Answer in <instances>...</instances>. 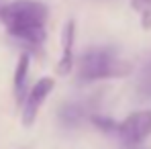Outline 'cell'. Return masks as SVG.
Segmentation results:
<instances>
[{"instance_id":"cell-10","label":"cell","mask_w":151,"mask_h":149,"mask_svg":"<svg viewBox=\"0 0 151 149\" xmlns=\"http://www.w3.org/2000/svg\"><path fill=\"white\" fill-rule=\"evenodd\" d=\"M141 90H143V94H147V96H151V68L145 72V76H143V82H141Z\"/></svg>"},{"instance_id":"cell-11","label":"cell","mask_w":151,"mask_h":149,"mask_svg":"<svg viewBox=\"0 0 151 149\" xmlns=\"http://www.w3.org/2000/svg\"><path fill=\"white\" fill-rule=\"evenodd\" d=\"M6 6V0H0V12H2V8Z\"/></svg>"},{"instance_id":"cell-3","label":"cell","mask_w":151,"mask_h":149,"mask_svg":"<svg viewBox=\"0 0 151 149\" xmlns=\"http://www.w3.org/2000/svg\"><path fill=\"white\" fill-rule=\"evenodd\" d=\"M116 133L127 145L131 147L141 145L151 135V108H141L125 117V121H121L119 125Z\"/></svg>"},{"instance_id":"cell-8","label":"cell","mask_w":151,"mask_h":149,"mask_svg":"<svg viewBox=\"0 0 151 149\" xmlns=\"http://www.w3.org/2000/svg\"><path fill=\"white\" fill-rule=\"evenodd\" d=\"M59 121L65 125H78L84 121V108L80 104H63L59 110Z\"/></svg>"},{"instance_id":"cell-1","label":"cell","mask_w":151,"mask_h":149,"mask_svg":"<svg viewBox=\"0 0 151 149\" xmlns=\"http://www.w3.org/2000/svg\"><path fill=\"white\" fill-rule=\"evenodd\" d=\"M47 17L49 8L39 0H12L6 2L0 12V21L6 33L29 45H41L45 41Z\"/></svg>"},{"instance_id":"cell-2","label":"cell","mask_w":151,"mask_h":149,"mask_svg":"<svg viewBox=\"0 0 151 149\" xmlns=\"http://www.w3.org/2000/svg\"><path fill=\"white\" fill-rule=\"evenodd\" d=\"M133 72V63L108 47H90L78 59V76L84 82L125 78Z\"/></svg>"},{"instance_id":"cell-4","label":"cell","mask_w":151,"mask_h":149,"mask_svg":"<svg viewBox=\"0 0 151 149\" xmlns=\"http://www.w3.org/2000/svg\"><path fill=\"white\" fill-rule=\"evenodd\" d=\"M53 88H55V80L49 78V76H43L33 84V88L29 90V94L25 98V104H23V125L25 127H31L35 123L43 102L53 92Z\"/></svg>"},{"instance_id":"cell-9","label":"cell","mask_w":151,"mask_h":149,"mask_svg":"<svg viewBox=\"0 0 151 149\" xmlns=\"http://www.w3.org/2000/svg\"><path fill=\"white\" fill-rule=\"evenodd\" d=\"M92 123L96 125L100 131L104 133H110V131H119V125L114 123L112 119H106V117H92Z\"/></svg>"},{"instance_id":"cell-5","label":"cell","mask_w":151,"mask_h":149,"mask_svg":"<svg viewBox=\"0 0 151 149\" xmlns=\"http://www.w3.org/2000/svg\"><path fill=\"white\" fill-rule=\"evenodd\" d=\"M74 41H76V23L74 19L65 21L61 31V55L57 61V74L68 76L74 68Z\"/></svg>"},{"instance_id":"cell-7","label":"cell","mask_w":151,"mask_h":149,"mask_svg":"<svg viewBox=\"0 0 151 149\" xmlns=\"http://www.w3.org/2000/svg\"><path fill=\"white\" fill-rule=\"evenodd\" d=\"M131 8L139 14L141 29L149 31L151 29V0H131Z\"/></svg>"},{"instance_id":"cell-6","label":"cell","mask_w":151,"mask_h":149,"mask_svg":"<svg viewBox=\"0 0 151 149\" xmlns=\"http://www.w3.org/2000/svg\"><path fill=\"white\" fill-rule=\"evenodd\" d=\"M29 68H31V55L23 53L17 61L14 78H12V88H14V98L17 102H25L27 98V80H29Z\"/></svg>"}]
</instances>
